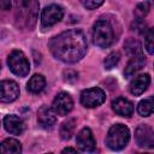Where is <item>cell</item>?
<instances>
[{"label": "cell", "instance_id": "1", "mask_svg": "<svg viewBox=\"0 0 154 154\" xmlns=\"http://www.w3.org/2000/svg\"><path fill=\"white\" fill-rule=\"evenodd\" d=\"M87 38L82 30L70 29L54 36L49 42L53 57L64 63H77L87 52Z\"/></svg>", "mask_w": 154, "mask_h": 154}, {"label": "cell", "instance_id": "2", "mask_svg": "<svg viewBox=\"0 0 154 154\" xmlns=\"http://www.w3.org/2000/svg\"><path fill=\"white\" fill-rule=\"evenodd\" d=\"M16 6H17L16 19L18 22V25L30 30L36 22L38 4L36 1H18L16 2Z\"/></svg>", "mask_w": 154, "mask_h": 154}, {"label": "cell", "instance_id": "3", "mask_svg": "<svg viewBox=\"0 0 154 154\" xmlns=\"http://www.w3.org/2000/svg\"><path fill=\"white\" fill-rule=\"evenodd\" d=\"M129 140H130L129 129L123 124H114L108 130L106 137V144L112 150H120L124 147H126Z\"/></svg>", "mask_w": 154, "mask_h": 154}, {"label": "cell", "instance_id": "4", "mask_svg": "<svg viewBox=\"0 0 154 154\" xmlns=\"http://www.w3.org/2000/svg\"><path fill=\"white\" fill-rule=\"evenodd\" d=\"M114 41L113 28L109 22L105 19H100L94 24L93 28V42L95 46L100 48L109 47Z\"/></svg>", "mask_w": 154, "mask_h": 154}, {"label": "cell", "instance_id": "5", "mask_svg": "<svg viewBox=\"0 0 154 154\" xmlns=\"http://www.w3.org/2000/svg\"><path fill=\"white\" fill-rule=\"evenodd\" d=\"M7 65L10 67V70L19 76V77H24L29 73L30 71V65L29 61L25 57V54L22 51H13L10 53L8 58H7Z\"/></svg>", "mask_w": 154, "mask_h": 154}, {"label": "cell", "instance_id": "6", "mask_svg": "<svg viewBox=\"0 0 154 154\" xmlns=\"http://www.w3.org/2000/svg\"><path fill=\"white\" fill-rule=\"evenodd\" d=\"M64 16V10L61 6L57 5V4H51L48 6H46L42 10V14H41V23L43 28H49L53 26L54 24H57L58 22H60L63 19Z\"/></svg>", "mask_w": 154, "mask_h": 154}, {"label": "cell", "instance_id": "7", "mask_svg": "<svg viewBox=\"0 0 154 154\" xmlns=\"http://www.w3.org/2000/svg\"><path fill=\"white\" fill-rule=\"evenodd\" d=\"M105 100H106L105 91L100 88H96V87L85 89L81 94V103L84 107H88V108L97 107L101 103H103Z\"/></svg>", "mask_w": 154, "mask_h": 154}, {"label": "cell", "instance_id": "8", "mask_svg": "<svg viewBox=\"0 0 154 154\" xmlns=\"http://www.w3.org/2000/svg\"><path fill=\"white\" fill-rule=\"evenodd\" d=\"M135 140L140 147L153 148L154 147V131L149 125L141 124L135 131Z\"/></svg>", "mask_w": 154, "mask_h": 154}, {"label": "cell", "instance_id": "9", "mask_svg": "<svg viewBox=\"0 0 154 154\" xmlns=\"http://www.w3.org/2000/svg\"><path fill=\"white\" fill-rule=\"evenodd\" d=\"M73 107V101H72V97L69 93H65V91H61L59 93L55 99L53 100V111L55 112V114H59V116H66L67 113L71 112Z\"/></svg>", "mask_w": 154, "mask_h": 154}, {"label": "cell", "instance_id": "10", "mask_svg": "<svg viewBox=\"0 0 154 154\" xmlns=\"http://www.w3.org/2000/svg\"><path fill=\"white\" fill-rule=\"evenodd\" d=\"M19 96V87L14 81H0V102H12Z\"/></svg>", "mask_w": 154, "mask_h": 154}, {"label": "cell", "instance_id": "11", "mask_svg": "<svg viewBox=\"0 0 154 154\" xmlns=\"http://www.w3.org/2000/svg\"><path fill=\"white\" fill-rule=\"evenodd\" d=\"M76 142H77L78 148L83 152H87V153L93 152L95 149V144H96L94 135H93V132L89 128H83L78 132Z\"/></svg>", "mask_w": 154, "mask_h": 154}, {"label": "cell", "instance_id": "12", "mask_svg": "<svg viewBox=\"0 0 154 154\" xmlns=\"http://www.w3.org/2000/svg\"><path fill=\"white\" fill-rule=\"evenodd\" d=\"M37 122L38 125L43 129H52L55 125L57 116L52 107H48L46 105L41 106L37 111Z\"/></svg>", "mask_w": 154, "mask_h": 154}, {"label": "cell", "instance_id": "13", "mask_svg": "<svg viewBox=\"0 0 154 154\" xmlns=\"http://www.w3.org/2000/svg\"><path fill=\"white\" fill-rule=\"evenodd\" d=\"M4 126L6 131L12 135H20L25 129L24 122L14 114H8L4 118Z\"/></svg>", "mask_w": 154, "mask_h": 154}, {"label": "cell", "instance_id": "14", "mask_svg": "<svg viewBox=\"0 0 154 154\" xmlns=\"http://www.w3.org/2000/svg\"><path fill=\"white\" fill-rule=\"evenodd\" d=\"M112 108H113V111L117 114H119L122 117H130L134 113V105H132V102L130 100L123 97V96H119L116 100H113Z\"/></svg>", "mask_w": 154, "mask_h": 154}, {"label": "cell", "instance_id": "15", "mask_svg": "<svg viewBox=\"0 0 154 154\" xmlns=\"http://www.w3.org/2000/svg\"><path fill=\"white\" fill-rule=\"evenodd\" d=\"M149 83H150V77L148 73L138 75L130 83V87H129L130 93L132 95H141L149 87Z\"/></svg>", "mask_w": 154, "mask_h": 154}, {"label": "cell", "instance_id": "16", "mask_svg": "<svg viewBox=\"0 0 154 154\" xmlns=\"http://www.w3.org/2000/svg\"><path fill=\"white\" fill-rule=\"evenodd\" d=\"M146 65V59L142 55H137V57H132L131 60L128 63L125 70H124V75L125 77H132L135 76L140 70H142Z\"/></svg>", "mask_w": 154, "mask_h": 154}, {"label": "cell", "instance_id": "17", "mask_svg": "<svg viewBox=\"0 0 154 154\" xmlns=\"http://www.w3.org/2000/svg\"><path fill=\"white\" fill-rule=\"evenodd\" d=\"M22 144L14 138H6L0 143V154H20Z\"/></svg>", "mask_w": 154, "mask_h": 154}, {"label": "cell", "instance_id": "18", "mask_svg": "<svg viewBox=\"0 0 154 154\" xmlns=\"http://www.w3.org/2000/svg\"><path fill=\"white\" fill-rule=\"evenodd\" d=\"M46 79L42 75H34L26 83V88L32 94H38L45 89Z\"/></svg>", "mask_w": 154, "mask_h": 154}, {"label": "cell", "instance_id": "19", "mask_svg": "<svg viewBox=\"0 0 154 154\" xmlns=\"http://www.w3.org/2000/svg\"><path fill=\"white\" fill-rule=\"evenodd\" d=\"M75 126H76L75 118H69L67 120H65L60 126V137L63 140L71 138V136L73 135V131H75Z\"/></svg>", "mask_w": 154, "mask_h": 154}, {"label": "cell", "instance_id": "20", "mask_svg": "<svg viewBox=\"0 0 154 154\" xmlns=\"http://www.w3.org/2000/svg\"><path fill=\"white\" fill-rule=\"evenodd\" d=\"M124 49L125 52L131 55V57H137V55H142V48H141V43L135 40V38H129L125 43H124Z\"/></svg>", "mask_w": 154, "mask_h": 154}, {"label": "cell", "instance_id": "21", "mask_svg": "<svg viewBox=\"0 0 154 154\" xmlns=\"http://www.w3.org/2000/svg\"><path fill=\"white\" fill-rule=\"evenodd\" d=\"M137 112L142 117H149L153 113V96L142 100L137 106Z\"/></svg>", "mask_w": 154, "mask_h": 154}, {"label": "cell", "instance_id": "22", "mask_svg": "<svg viewBox=\"0 0 154 154\" xmlns=\"http://www.w3.org/2000/svg\"><path fill=\"white\" fill-rule=\"evenodd\" d=\"M119 59H120V55H119L118 52H112V53H109V54L106 57L105 61H103L105 69H107V70L113 69V67L119 63Z\"/></svg>", "mask_w": 154, "mask_h": 154}, {"label": "cell", "instance_id": "23", "mask_svg": "<svg viewBox=\"0 0 154 154\" xmlns=\"http://www.w3.org/2000/svg\"><path fill=\"white\" fill-rule=\"evenodd\" d=\"M144 46H146V49H147V52L149 53V54H153V52H154V31H153V29L152 28H149L148 30H147V32H146V35H144Z\"/></svg>", "mask_w": 154, "mask_h": 154}, {"label": "cell", "instance_id": "24", "mask_svg": "<svg viewBox=\"0 0 154 154\" xmlns=\"http://www.w3.org/2000/svg\"><path fill=\"white\" fill-rule=\"evenodd\" d=\"M149 7H150V2H148V1L138 4V5H137V7H136V10H135V13H136L137 18L142 19V18L148 13Z\"/></svg>", "mask_w": 154, "mask_h": 154}, {"label": "cell", "instance_id": "25", "mask_svg": "<svg viewBox=\"0 0 154 154\" xmlns=\"http://www.w3.org/2000/svg\"><path fill=\"white\" fill-rule=\"evenodd\" d=\"M103 4V1H90V0H87V1H82V5L85 7V8H88V10H95V8H97L99 6H101Z\"/></svg>", "mask_w": 154, "mask_h": 154}, {"label": "cell", "instance_id": "26", "mask_svg": "<svg viewBox=\"0 0 154 154\" xmlns=\"http://www.w3.org/2000/svg\"><path fill=\"white\" fill-rule=\"evenodd\" d=\"M61 154H78V153H77V150H76L75 148H71V147H66V148H64V149H63Z\"/></svg>", "mask_w": 154, "mask_h": 154}, {"label": "cell", "instance_id": "27", "mask_svg": "<svg viewBox=\"0 0 154 154\" xmlns=\"http://www.w3.org/2000/svg\"><path fill=\"white\" fill-rule=\"evenodd\" d=\"M0 70H1V63H0Z\"/></svg>", "mask_w": 154, "mask_h": 154}, {"label": "cell", "instance_id": "28", "mask_svg": "<svg viewBox=\"0 0 154 154\" xmlns=\"http://www.w3.org/2000/svg\"><path fill=\"white\" fill-rule=\"evenodd\" d=\"M47 154H52V153H47Z\"/></svg>", "mask_w": 154, "mask_h": 154}]
</instances>
